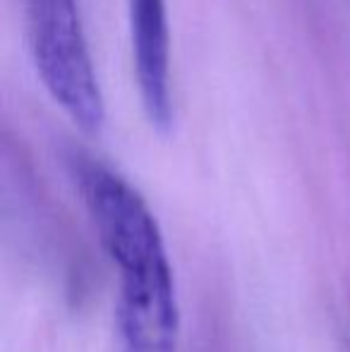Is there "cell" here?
<instances>
[{
  "mask_svg": "<svg viewBox=\"0 0 350 352\" xmlns=\"http://www.w3.org/2000/svg\"><path fill=\"white\" fill-rule=\"evenodd\" d=\"M72 173L98 240L120 274L116 321L122 352H177L175 278L156 216L106 163L77 156Z\"/></svg>",
  "mask_w": 350,
  "mask_h": 352,
  "instance_id": "cell-1",
  "label": "cell"
},
{
  "mask_svg": "<svg viewBox=\"0 0 350 352\" xmlns=\"http://www.w3.org/2000/svg\"><path fill=\"white\" fill-rule=\"evenodd\" d=\"M27 41L34 70L63 113L85 132L101 130L106 103L77 0H27Z\"/></svg>",
  "mask_w": 350,
  "mask_h": 352,
  "instance_id": "cell-2",
  "label": "cell"
},
{
  "mask_svg": "<svg viewBox=\"0 0 350 352\" xmlns=\"http://www.w3.org/2000/svg\"><path fill=\"white\" fill-rule=\"evenodd\" d=\"M135 77L146 120L159 132L173 125L171 32L166 0H127Z\"/></svg>",
  "mask_w": 350,
  "mask_h": 352,
  "instance_id": "cell-3",
  "label": "cell"
}]
</instances>
